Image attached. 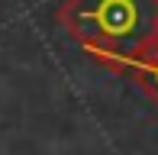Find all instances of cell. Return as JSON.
Here are the masks:
<instances>
[{
    "label": "cell",
    "instance_id": "cell-1",
    "mask_svg": "<svg viewBox=\"0 0 158 155\" xmlns=\"http://www.w3.org/2000/svg\"><path fill=\"white\" fill-rule=\"evenodd\" d=\"M55 16L90 58L116 74L158 42V0H64Z\"/></svg>",
    "mask_w": 158,
    "mask_h": 155
},
{
    "label": "cell",
    "instance_id": "cell-2",
    "mask_svg": "<svg viewBox=\"0 0 158 155\" xmlns=\"http://www.w3.org/2000/svg\"><path fill=\"white\" fill-rule=\"evenodd\" d=\"M123 74L132 78V81L148 94V100L158 107V42H155V45H148L139 58L129 61V65L123 68Z\"/></svg>",
    "mask_w": 158,
    "mask_h": 155
},
{
    "label": "cell",
    "instance_id": "cell-3",
    "mask_svg": "<svg viewBox=\"0 0 158 155\" xmlns=\"http://www.w3.org/2000/svg\"><path fill=\"white\" fill-rule=\"evenodd\" d=\"M155 36H158V29H155Z\"/></svg>",
    "mask_w": 158,
    "mask_h": 155
}]
</instances>
